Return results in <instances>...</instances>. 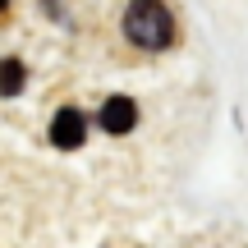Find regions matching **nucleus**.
Returning a JSON list of instances; mask_svg holds the SVG:
<instances>
[{"label":"nucleus","mask_w":248,"mask_h":248,"mask_svg":"<svg viewBox=\"0 0 248 248\" xmlns=\"http://www.w3.org/2000/svg\"><path fill=\"white\" fill-rule=\"evenodd\" d=\"M124 37L138 51H166L175 42V14L161 0H129V9H124Z\"/></svg>","instance_id":"1"},{"label":"nucleus","mask_w":248,"mask_h":248,"mask_svg":"<svg viewBox=\"0 0 248 248\" xmlns=\"http://www.w3.org/2000/svg\"><path fill=\"white\" fill-rule=\"evenodd\" d=\"M83 138H88V115L78 106H60L51 120V142L60 152H74V147H83Z\"/></svg>","instance_id":"2"},{"label":"nucleus","mask_w":248,"mask_h":248,"mask_svg":"<svg viewBox=\"0 0 248 248\" xmlns=\"http://www.w3.org/2000/svg\"><path fill=\"white\" fill-rule=\"evenodd\" d=\"M97 124H101L106 133H115V138L133 133V124H138V101H133V97H106V101H101Z\"/></svg>","instance_id":"3"},{"label":"nucleus","mask_w":248,"mask_h":248,"mask_svg":"<svg viewBox=\"0 0 248 248\" xmlns=\"http://www.w3.org/2000/svg\"><path fill=\"white\" fill-rule=\"evenodd\" d=\"M23 78H28L23 60H18V55H5V60H0V97H18V92H23Z\"/></svg>","instance_id":"4"},{"label":"nucleus","mask_w":248,"mask_h":248,"mask_svg":"<svg viewBox=\"0 0 248 248\" xmlns=\"http://www.w3.org/2000/svg\"><path fill=\"white\" fill-rule=\"evenodd\" d=\"M5 5H9V0H0V9H5Z\"/></svg>","instance_id":"5"}]
</instances>
